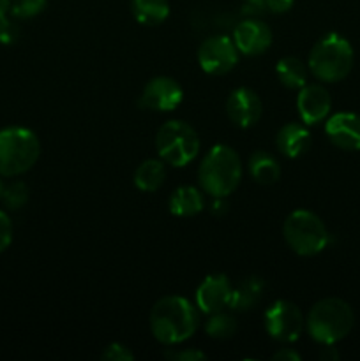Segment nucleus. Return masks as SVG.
<instances>
[{
  "instance_id": "obj_20",
  "label": "nucleus",
  "mask_w": 360,
  "mask_h": 361,
  "mask_svg": "<svg viewBox=\"0 0 360 361\" xmlns=\"http://www.w3.org/2000/svg\"><path fill=\"white\" fill-rule=\"evenodd\" d=\"M166 168L162 164V159H147L138 166L134 171V185L143 192H155L159 187L164 183Z\"/></svg>"
},
{
  "instance_id": "obj_28",
  "label": "nucleus",
  "mask_w": 360,
  "mask_h": 361,
  "mask_svg": "<svg viewBox=\"0 0 360 361\" xmlns=\"http://www.w3.org/2000/svg\"><path fill=\"white\" fill-rule=\"evenodd\" d=\"M13 242V222L6 212L0 210V254Z\"/></svg>"
},
{
  "instance_id": "obj_35",
  "label": "nucleus",
  "mask_w": 360,
  "mask_h": 361,
  "mask_svg": "<svg viewBox=\"0 0 360 361\" xmlns=\"http://www.w3.org/2000/svg\"><path fill=\"white\" fill-rule=\"evenodd\" d=\"M9 7H11V0H0V18L6 16L9 13Z\"/></svg>"
},
{
  "instance_id": "obj_12",
  "label": "nucleus",
  "mask_w": 360,
  "mask_h": 361,
  "mask_svg": "<svg viewBox=\"0 0 360 361\" xmlns=\"http://www.w3.org/2000/svg\"><path fill=\"white\" fill-rule=\"evenodd\" d=\"M226 113L236 127L247 129L261 118L263 104H261V99L258 97L256 92L242 87L229 94L228 101H226Z\"/></svg>"
},
{
  "instance_id": "obj_21",
  "label": "nucleus",
  "mask_w": 360,
  "mask_h": 361,
  "mask_svg": "<svg viewBox=\"0 0 360 361\" xmlns=\"http://www.w3.org/2000/svg\"><path fill=\"white\" fill-rule=\"evenodd\" d=\"M131 7L138 23L147 27L161 25L169 16L168 0H133Z\"/></svg>"
},
{
  "instance_id": "obj_23",
  "label": "nucleus",
  "mask_w": 360,
  "mask_h": 361,
  "mask_svg": "<svg viewBox=\"0 0 360 361\" xmlns=\"http://www.w3.org/2000/svg\"><path fill=\"white\" fill-rule=\"evenodd\" d=\"M205 331H207L208 337L226 341L236 334V321L232 314H226L221 310V312L210 314V317L205 323Z\"/></svg>"
},
{
  "instance_id": "obj_15",
  "label": "nucleus",
  "mask_w": 360,
  "mask_h": 361,
  "mask_svg": "<svg viewBox=\"0 0 360 361\" xmlns=\"http://www.w3.org/2000/svg\"><path fill=\"white\" fill-rule=\"evenodd\" d=\"M325 133L332 145L341 150H360V115L356 113H335L325 123Z\"/></svg>"
},
{
  "instance_id": "obj_27",
  "label": "nucleus",
  "mask_w": 360,
  "mask_h": 361,
  "mask_svg": "<svg viewBox=\"0 0 360 361\" xmlns=\"http://www.w3.org/2000/svg\"><path fill=\"white\" fill-rule=\"evenodd\" d=\"M101 358L104 361H133L134 355L127 345L119 344V342H113V344H109L108 348H104Z\"/></svg>"
},
{
  "instance_id": "obj_36",
  "label": "nucleus",
  "mask_w": 360,
  "mask_h": 361,
  "mask_svg": "<svg viewBox=\"0 0 360 361\" xmlns=\"http://www.w3.org/2000/svg\"><path fill=\"white\" fill-rule=\"evenodd\" d=\"M0 176H2V175H0ZM4 187H6V185H4V182H2V178H0V201H2V194H4Z\"/></svg>"
},
{
  "instance_id": "obj_31",
  "label": "nucleus",
  "mask_w": 360,
  "mask_h": 361,
  "mask_svg": "<svg viewBox=\"0 0 360 361\" xmlns=\"http://www.w3.org/2000/svg\"><path fill=\"white\" fill-rule=\"evenodd\" d=\"M293 2H295V0H267V9L270 11V13L281 14L292 9Z\"/></svg>"
},
{
  "instance_id": "obj_26",
  "label": "nucleus",
  "mask_w": 360,
  "mask_h": 361,
  "mask_svg": "<svg viewBox=\"0 0 360 361\" xmlns=\"http://www.w3.org/2000/svg\"><path fill=\"white\" fill-rule=\"evenodd\" d=\"M21 28L11 18L2 16L0 18V44H14L20 39Z\"/></svg>"
},
{
  "instance_id": "obj_9",
  "label": "nucleus",
  "mask_w": 360,
  "mask_h": 361,
  "mask_svg": "<svg viewBox=\"0 0 360 361\" xmlns=\"http://www.w3.org/2000/svg\"><path fill=\"white\" fill-rule=\"evenodd\" d=\"M198 62L201 69L212 76L228 74L239 62V49L228 35H212L201 42L198 49Z\"/></svg>"
},
{
  "instance_id": "obj_1",
  "label": "nucleus",
  "mask_w": 360,
  "mask_h": 361,
  "mask_svg": "<svg viewBox=\"0 0 360 361\" xmlns=\"http://www.w3.org/2000/svg\"><path fill=\"white\" fill-rule=\"evenodd\" d=\"M200 316L193 303L182 296H164L150 312L152 335L164 345L182 344L198 330Z\"/></svg>"
},
{
  "instance_id": "obj_25",
  "label": "nucleus",
  "mask_w": 360,
  "mask_h": 361,
  "mask_svg": "<svg viewBox=\"0 0 360 361\" xmlns=\"http://www.w3.org/2000/svg\"><path fill=\"white\" fill-rule=\"evenodd\" d=\"M46 0H11V14L18 20H28L46 9Z\"/></svg>"
},
{
  "instance_id": "obj_11",
  "label": "nucleus",
  "mask_w": 360,
  "mask_h": 361,
  "mask_svg": "<svg viewBox=\"0 0 360 361\" xmlns=\"http://www.w3.org/2000/svg\"><path fill=\"white\" fill-rule=\"evenodd\" d=\"M233 41L244 55H261L272 46V30L258 18H246L233 30Z\"/></svg>"
},
{
  "instance_id": "obj_8",
  "label": "nucleus",
  "mask_w": 360,
  "mask_h": 361,
  "mask_svg": "<svg viewBox=\"0 0 360 361\" xmlns=\"http://www.w3.org/2000/svg\"><path fill=\"white\" fill-rule=\"evenodd\" d=\"M304 324L306 321L299 307L286 300H279L265 310V330L272 338L284 344L295 342L300 337Z\"/></svg>"
},
{
  "instance_id": "obj_6",
  "label": "nucleus",
  "mask_w": 360,
  "mask_h": 361,
  "mask_svg": "<svg viewBox=\"0 0 360 361\" xmlns=\"http://www.w3.org/2000/svg\"><path fill=\"white\" fill-rule=\"evenodd\" d=\"M284 240L299 256H316L330 243V233L316 214L309 210H295L286 217Z\"/></svg>"
},
{
  "instance_id": "obj_22",
  "label": "nucleus",
  "mask_w": 360,
  "mask_h": 361,
  "mask_svg": "<svg viewBox=\"0 0 360 361\" xmlns=\"http://www.w3.org/2000/svg\"><path fill=\"white\" fill-rule=\"evenodd\" d=\"M275 73H277L279 81L284 85L286 88H302L307 83V67L296 56H284L275 66Z\"/></svg>"
},
{
  "instance_id": "obj_2",
  "label": "nucleus",
  "mask_w": 360,
  "mask_h": 361,
  "mask_svg": "<svg viewBox=\"0 0 360 361\" xmlns=\"http://www.w3.org/2000/svg\"><path fill=\"white\" fill-rule=\"evenodd\" d=\"M200 185L208 196L228 197L242 180V162L228 145H215L208 150L198 169Z\"/></svg>"
},
{
  "instance_id": "obj_30",
  "label": "nucleus",
  "mask_w": 360,
  "mask_h": 361,
  "mask_svg": "<svg viewBox=\"0 0 360 361\" xmlns=\"http://www.w3.org/2000/svg\"><path fill=\"white\" fill-rule=\"evenodd\" d=\"M267 9V0H244L242 2V14L247 18L261 16Z\"/></svg>"
},
{
  "instance_id": "obj_3",
  "label": "nucleus",
  "mask_w": 360,
  "mask_h": 361,
  "mask_svg": "<svg viewBox=\"0 0 360 361\" xmlns=\"http://www.w3.org/2000/svg\"><path fill=\"white\" fill-rule=\"evenodd\" d=\"M355 314L341 298H325L314 303L307 316V331L320 344H335L352 331Z\"/></svg>"
},
{
  "instance_id": "obj_4",
  "label": "nucleus",
  "mask_w": 360,
  "mask_h": 361,
  "mask_svg": "<svg viewBox=\"0 0 360 361\" xmlns=\"http://www.w3.org/2000/svg\"><path fill=\"white\" fill-rule=\"evenodd\" d=\"M353 60L355 53L348 39L339 34H328L311 49L309 69L318 80L335 83L352 73Z\"/></svg>"
},
{
  "instance_id": "obj_5",
  "label": "nucleus",
  "mask_w": 360,
  "mask_h": 361,
  "mask_svg": "<svg viewBox=\"0 0 360 361\" xmlns=\"http://www.w3.org/2000/svg\"><path fill=\"white\" fill-rule=\"evenodd\" d=\"M41 155V143L30 129L7 127L0 130V175L18 176L32 168Z\"/></svg>"
},
{
  "instance_id": "obj_34",
  "label": "nucleus",
  "mask_w": 360,
  "mask_h": 361,
  "mask_svg": "<svg viewBox=\"0 0 360 361\" xmlns=\"http://www.w3.org/2000/svg\"><path fill=\"white\" fill-rule=\"evenodd\" d=\"M320 356H321V360H328V361L339 358V355H337V351H335L334 344H325L323 351H321Z\"/></svg>"
},
{
  "instance_id": "obj_29",
  "label": "nucleus",
  "mask_w": 360,
  "mask_h": 361,
  "mask_svg": "<svg viewBox=\"0 0 360 361\" xmlns=\"http://www.w3.org/2000/svg\"><path fill=\"white\" fill-rule=\"evenodd\" d=\"M164 356L172 361H203L207 358L200 349H182V351H166Z\"/></svg>"
},
{
  "instance_id": "obj_18",
  "label": "nucleus",
  "mask_w": 360,
  "mask_h": 361,
  "mask_svg": "<svg viewBox=\"0 0 360 361\" xmlns=\"http://www.w3.org/2000/svg\"><path fill=\"white\" fill-rule=\"evenodd\" d=\"M265 282L260 277H247L233 288L232 300H229V309L232 310H249L256 305L263 296Z\"/></svg>"
},
{
  "instance_id": "obj_13",
  "label": "nucleus",
  "mask_w": 360,
  "mask_h": 361,
  "mask_svg": "<svg viewBox=\"0 0 360 361\" xmlns=\"http://www.w3.org/2000/svg\"><path fill=\"white\" fill-rule=\"evenodd\" d=\"M332 108V97L321 85H304L296 97V111L306 126L323 122Z\"/></svg>"
},
{
  "instance_id": "obj_19",
  "label": "nucleus",
  "mask_w": 360,
  "mask_h": 361,
  "mask_svg": "<svg viewBox=\"0 0 360 361\" xmlns=\"http://www.w3.org/2000/svg\"><path fill=\"white\" fill-rule=\"evenodd\" d=\"M249 173L254 182L261 185H272L281 176V166L277 159L265 150H256L249 157Z\"/></svg>"
},
{
  "instance_id": "obj_33",
  "label": "nucleus",
  "mask_w": 360,
  "mask_h": 361,
  "mask_svg": "<svg viewBox=\"0 0 360 361\" xmlns=\"http://www.w3.org/2000/svg\"><path fill=\"white\" fill-rule=\"evenodd\" d=\"M274 360H281V361H300V355L296 351H293L292 348H282L281 351H277L274 355Z\"/></svg>"
},
{
  "instance_id": "obj_32",
  "label": "nucleus",
  "mask_w": 360,
  "mask_h": 361,
  "mask_svg": "<svg viewBox=\"0 0 360 361\" xmlns=\"http://www.w3.org/2000/svg\"><path fill=\"white\" fill-rule=\"evenodd\" d=\"M210 214L215 217H222V215L228 214V201L226 197H214L210 204Z\"/></svg>"
},
{
  "instance_id": "obj_17",
  "label": "nucleus",
  "mask_w": 360,
  "mask_h": 361,
  "mask_svg": "<svg viewBox=\"0 0 360 361\" xmlns=\"http://www.w3.org/2000/svg\"><path fill=\"white\" fill-rule=\"evenodd\" d=\"M205 208V197L196 187L182 185L169 197V212L176 217H193Z\"/></svg>"
},
{
  "instance_id": "obj_24",
  "label": "nucleus",
  "mask_w": 360,
  "mask_h": 361,
  "mask_svg": "<svg viewBox=\"0 0 360 361\" xmlns=\"http://www.w3.org/2000/svg\"><path fill=\"white\" fill-rule=\"evenodd\" d=\"M28 201V187L23 182H13L11 185L4 187L2 203L9 210H20Z\"/></svg>"
},
{
  "instance_id": "obj_10",
  "label": "nucleus",
  "mask_w": 360,
  "mask_h": 361,
  "mask_svg": "<svg viewBox=\"0 0 360 361\" xmlns=\"http://www.w3.org/2000/svg\"><path fill=\"white\" fill-rule=\"evenodd\" d=\"M184 90L173 78H152L145 85L140 97V106L152 111H173L182 102Z\"/></svg>"
},
{
  "instance_id": "obj_16",
  "label": "nucleus",
  "mask_w": 360,
  "mask_h": 361,
  "mask_svg": "<svg viewBox=\"0 0 360 361\" xmlns=\"http://www.w3.org/2000/svg\"><path fill=\"white\" fill-rule=\"evenodd\" d=\"M275 145L282 155H286L288 159H296L309 150L311 133L302 123L289 122L279 129Z\"/></svg>"
},
{
  "instance_id": "obj_14",
  "label": "nucleus",
  "mask_w": 360,
  "mask_h": 361,
  "mask_svg": "<svg viewBox=\"0 0 360 361\" xmlns=\"http://www.w3.org/2000/svg\"><path fill=\"white\" fill-rule=\"evenodd\" d=\"M233 286L226 275H208L196 289V305L203 314L224 310L232 300Z\"/></svg>"
},
{
  "instance_id": "obj_7",
  "label": "nucleus",
  "mask_w": 360,
  "mask_h": 361,
  "mask_svg": "<svg viewBox=\"0 0 360 361\" xmlns=\"http://www.w3.org/2000/svg\"><path fill=\"white\" fill-rule=\"evenodd\" d=\"M155 148L162 161L184 168L200 152V136L187 122L169 120L155 134Z\"/></svg>"
}]
</instances>
